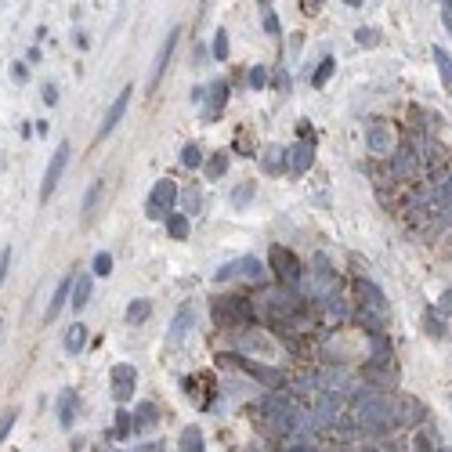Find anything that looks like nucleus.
<instances>
[{"label":"nucleus","instance_id":"obj_48","mask_svg":"<svg viewBox=\"0 0 452 452\" xmlns=\"http://www.w3.org/2000/svg\"><path fill=\"white\" fill-rule=\"evenodd\" d=\"M127 452H163V442H145V445H137V449H127Z\"/></svg>","mask_w":452,"mask_h":452},{"label":"nucleus","instance_id":"obj_21","mask_svg":"<svg viewBox=\"0 0 452 452\" xmlns=\"http://www.w3.org/2000/svg\"><path fill=\"white\" fill-rule=\"evenodd\" d=\"M87 300H91V275H77L72 279V297H69V304L72 308H87Z\"/></svg>","mask_w":452,"mask_h":452},{"label":"nucleus","instance_id":"obj_22","mask_svg":"<svg viewBox=\"0 0 452 452\" xmlns=\"http://www.w3.org/2000/svg\"><path fill=\"white\" fill-rule=\"evenodd\" d=\"M159 420V409L152 406V401H142V406L134 409V434L137 431H148V427H152Z\"/></svg>","mask_w":452,"mask_h":452},{"label":"nucleus","instance_id":"obj_49","mask_svg":"<svg viewBox=\"0 0 452 452\" xmlns=\"http://www.w3.org/2000/svg\"><path fill=\"white\" fill-rule=\"evenodd\" d=\"M44 102H47V105H55V102H58V87H55V83H47V87H44Z\"/></svg>","mask_w":452,"mask_h":452},{"label":"nucleus","instance_id":"obj_10","mask_svg":"<svg viewBox=\"0 0 452 452\" xmlns=\"http://www.w3.org/2000/svg\"><path fill=\"white\" fill-rule=\"evenodd\" d=\"M109 380H112V398H116L120 406H123V401H131V395H134L137 369H134V366H127V362H120V366H112Z\"/></svg>","mask_w":452,"mask_h":452},{"label":"nucleus","instance_id":"obj_32","mask_svg":"<svg viewBox=\"0 0 452 452\" xmlns=\"http://www.w3.org/2000/svg\"><path fill=\"white\" fill-rule=\"evenodd\" d=\"M181 163H185L188 170L203 167V148H199V145H185V148H181Z\"/></svg>","mask_w":452,"mask_h":452},{"label":"nucleus","instance_id":"obj_8","mask_svg":"<svg viewBox=\"0 0 452 452\" xmlns=\"http://www.w3.org/2000/svg\"><path fill=\"white\" fill-rule=\"evenodd\" d=\"M221 362H224V366H235V369H243L246 376H254V380L268 384V387H282V384H286V376H282L279 369H271V366H261V362H250V358H243V355H221Z\"/></svg>","mask_w":452,"mask_h":452},{"label":"nucleus","instance_id":"obj_20","mask_svg":"<svg viewBox=\"0 0 452 452\" xmlns=\"http://www.w3.org/2000/svg\"><path fill=\"white\" fill-rule=\"evenodd\" d=\"M77 406H80L77 391H62L58 395V423L62 427H72V412H77Z\"/></svg>","mask_w":452,"mask_h":452},{"label":"nucleus","instance_id":"obj_12","mask_svg":"<svg viewBox=\"0 0 452 452\" xmlns=\"http://www.w3.org/2000/svg\"><path fill=\"white\" fill-rule=\"evenodd\" d=\"M188 333H196V311H192V304H181L178 308V315H174V325H170V333H167V341H170V347H178Z\"/></svg>","mask_w":452,"mask_h":452},{"label":"nucleus","instance_id":"obj_4","mask_svg":"<svg viewBox=\"0 0 452 452\" xmlns=\"http://www.w3.org/2000/svg\"><path fill=\"white\" fill-rule=\"evenodd\" d=\"M232 279H246V282H261L265 279V268H261L257 257H239V261H228L213 271V282H232Z\"/></svg>","mask_w":452,"mask_h":452},{"label":"nucleus","instance_id":"obj_37","mask_svg":"<svg viewBox=\"0 0 452 452\" xmlns=\"http://www.w3.org/2000/svg\"><path fill=\"white\" fill-rule=\"evenodd\" d=\"M199 207H203V192H199V188H188L185 192V213H199Z\"/></svg>","mask_w":452,"mask_h":452},{"label":"nucleus","instance_id":"obj_50","mask_svg":"<svg viewBox=\"0 0 452 452\" xmlns=\"http://www.w3.org/2000/svg\"><path fill=\"white\" fill-rule=\"evenodd\" d=\"M427 333H431V336H442V333H445L442 325H438V319H434V315H427Z\"/></svg>","mask_w":452,"mask_h":452},{"label":"nucleus","instance_id":"obj_51","mask_svg":"<svg viewBox=\"0 0 452 452\" xmlns=\"http://www.w3.org/2000/svg\"><path fill=\"white\" fill-rule=\"evenodd\" d=\"M442 311H445V315H452V290L442 293Z\"/></svg>","mask_w":452,"mask_h":452},{"label":"nucleus","instance_id":"obj_54","mask_svg":"<svg viewBox=\"0 0 452 452\" xmlns=\"http://www.w3.org/2000/svg\"><path fill=\"white\" fill-rule=\"evenodd\" d=\"M286 452H311V449H308V445H290Z\"/></svg>","mask_w":452,"mask_h":452},{"label":"nucleus","instance_id":"obj_11","mask_svg":"<svg viewBox=\"0 0 452 452\" xmlns=\"http://www.w3.org/2000/svg\"><path fill=\"white\" fill-rule=\"evenodd\" d=\"M178 29H170L167 33V40H163V47H159V55H156V62H152V77H148V91H156L159 87V80H163V72H167V66H170V55H174V47H178Z\"/></svg>","mask_w":452,"mask_h":452},{"label":"nucleus","instance_id":"obj_33","mask_svg":"<svg viewBox=\"0 0 452 452\" xmlns=\"http://www.w3.org/2000/svg\"><path fill=\"white\" fill-rule=\"evenodd\" d=\"M224 170H228V156H224V152H217V156L207 163V178H210V181H217Z\"/></svg>","mask_w":452,"mask_h":452},{"label":"nucleus","instance_id":"obj_1","mask_svg":"<svg viewBox=\"0 0 452 452\" xmlns=\"http://www.w3.org/2000/svg\"><path fill=\"white\" fill-rule=\"evenodd\" d=\"M210 311H213V322H217L221 330H239V325L254 322V304H250V297H243V293L213 297Z\"/></svg>","mask_w":452,"mask_h":452},{"label":"nucleus","instance_id":"obj_14","mask_svg":"<svg viewBox=\"0 0 452 452\" xmlns=\"http://www.w3.org/2000/svg\"><path fill=\"white\" fill-rule=\"evenodd\" d=\"M366 148L376 156H387V152H395V134L384 127V123H373V127L366 131Z\"/></svg>","mask_w":452,"mask_h":452},{"label":"nucleus","instance_id":"obj_17","mask_svg":"<svg viewBox=\"0 0 452 452\" xmlns=\"http://www.w3.org/2000/svg\"><path fill=\"white\" fill-rule=\"evenodd\" d=\"M72 297V279H62L58 282V290H55V297H51V304H47V311H44V319L47 322H55L58 319V311L66 308V300Z\"/></svg>","mask_w":452,"mask_h":452},{"label":"nucleus","instance_id":"obj_29","mask_svg":"<svg viewBox=\"0 0 452 452\" xmlns=\"http://www.w3.org/2000/svg\"><path fill=\"white\" fill-rule=\"evenodd\" d=\"M434 62H438V72H442V83L452 87V55L445 47H434Z\"/></svg>","mask_w":452,"mask_h":452},{"label":"nucleus","instance_id":"obj_23","mask_svg":"<svg viewBox=\"0 0 452 452\" xmlns=\"http://www.w3.org/2000/svg\"><path fill=\"white\" fill-rule=\"evenodd\" d=\"M358 297H362V304H369V308H376V311H380V315H384V311H387V300H384V293H380V290H376V286H373V282H366V279H362V282H358Z\"/></svg>","mask_w":452,"mask_h":452},{"label":"nucleus","instance_id":"obj_13","mask_svg":"<svg viewBox=\"0 0 452 452\" xmlns=\"http://www.w3.org/2000/svg\"><path fill=\"white\" fill-rule=\"evenodd\" d=\"M131 94H134V87H123V91L116 94V102L109 105L105 120H102V127H98V137H105V134H112V131H116V123L123 120V112H127V102H131Z\"/></svg>","mask_w":452,"mask_h":452},{"label":"nucleus","instance_id":"obj_5","mask_svg":"<svg viewBox=\"0 0 452 452\" xmlns=\"http://www.w3.org/2000/svg\"><path fill=\"white\" fill-rule=\"evenodd\" d=\"M148 217H170L174 213V207H178V185H174L170 178H163V181H156L152 185V192H148Z\"/></svg>","mask_w":452,"mask_h":452},{"label":"nucleus","instance_id":"obj_9","mask_svg":"<svg viewBox=\"0 0 452 452\" xmlns=\"http://www.w3.org/2000/svg\"><path fill=\"white\" fill-rule=\"evenodd\" d=\"M69 142H62L58 148H55V156H51V163H47V170H44V185H40V203H47V199L55 196V188H58V181H62V170H66V163H69Z\"/></svg>","mask_w":452,"mask_h":452},{"label":"nucleus","instance_id":"obj_31","mask_svg":"<svg viewBox=\"0 0 452 452\" xmlns=\"http://www.w3.org/2000/svg\"><path fill=\"white\" fill-rule=\"evenodd\" d=\"M167 232L174 235V239H185V235H188V217H185V213H170V217H167Z\"/></svg>","mask_w":452,"mask_h":452},{"label":"nucleus","instance_id":"obj_44","mask_svg":"<svg viewBox=\"0 0 452 452\" xmlns=\"http://www.w3.org/2000/svg\"><path fill=\"white\" fill-rule=\"evenodd\" d=\"M355 40H358L362 47H376V29H358Z\"/></svg>","mask_w":452,"mask_h":452},{"label":"nucleus","instance_id":"obj_38","mask_svg":"<svg viewBox=\"0 0 452 452\" xmlns=\"http://www.w3.org/2000/svg\"><path fill=\"white\" fill-rule=\"evenodd\" d=\"M250 87H254V91H265V87H268V72H265V66H254V69H250Z\"/></svg>","mask_w":452,"mask_h":452},{"label":"nucleus","instance_id":"obj_2","mask_svg":"<svg viewBox=\"0 0 452 452\" xmlns=\"http://www.w3.org/2000/svg\"><path fill=\"white\" fill-rule=\"evenodd\" d=\"M265 420H268V427H271L275 434H290L293 427L304 423L300 409H297L286 395H271V398L265 401Z\"/></svg>","mask_w":452,"mask_h":452},{"label":"nucleus","instance_id":"obj_57","mask_svg":"<svg viewBox=\"0 0 452 452\" xmlns=\"http://www.w3.org/2000/svg\"><path fill=\"white\" fill-rule=\"evenodd\" d=\"M362 452H366V449H362Z\"/></svg>","mask_w":452,"mask_h":452},{"label":"nucleus","instance_id":"obj_46","mask_svg":"<svg viewBox=\"0 0 452 452\" xmlns=\"http://www.w3.org/2000/svg\"><path fill=\"white\" fill-rule=\"evenodd\" d=\"M11 77H15L18 83H26V80H29V69H26V66H22V62H18V66H11Z\"/></svg>","mask_w":452,"mask_h":452},{"label":"nucleus","instance_id":"obj_15","mask_svg":"<svg viewBox=\"0 0 452 452\" xmlns=\"http://www.w3.org/2000/svg\"><path fill=\"white\" fill-rule=\"evenodd\" d=\"M336 420H341V401H336V395H325L319 401V409H315V416H311V423H315V427H330Z\"/></svg>","mask_w":452,"mask_h":452},{"label":"nucleus","instance_id":"obj_19","mask_svg":"<svg viewBox=\"0 0 452 452\" xmlns=\"http://www.w3.org/2000/svg\"><path fill=\"white\" fill-rule=\"evenodd\" d=\"M261 163H265V170L268 174H279V170H286L290 167V152H286V148H265V156H261Z\"/></svg>","mask_w":452,"mask_h":452},{"label":"nucleus","instance_id":"obj_52","mask_svg":"<svg viewBox=\"0 0 452 452\" xmlns=\"http://www.w3.org/2000/svg\"><path fill=\"white\" fill-rule=\"evenodd\" d=\"M275 87H279V91L286 94V91H290V80H286V72H279V77H275Z\"/></svg>","mask_w":452,"mask_h":452},{"label":"nucleus","instance_id":"obj_30","mask_svg":"<svg viewBox=\"0 0 452 452\" xmlns=\"http://www.w3.org/2000/svg\"><path fill=\"white\" fill-rule=\"evenodd\" d=\"M116 438H131L134 434V412H127V409H120L116 412V431H112Z\"/></svg>","mask_w":452,"mask_h":452},{"label":"nucleus","instance_id":"obj_18","mask_svg":"<svg viewBox=\"0 0 452 452\" xmlns=\"http://www.w3.org/2000/svg\"><path fill=\"white\" fill-rule=\"evenodd\" d=\"M207 94H210V109H207V120H213L217 112L224 109V102H228V83L224 80H213L210 87H207Z\"/></svg>","mask_w":452,"mask_h":452},{"label":"nucleus","instance_id":"obj_36","mask_svg":"<svg viewBox=\"0 0 452 452\" xmlns=\"http://www.w3.org/2000/svg\"><path fill=\"white\" fill-rule=\"evenodd\" d=\"M261 22H265V29L279 36V15L271 11V4H261Z\"/></svg>","mask_w":452,"mask_h":452},{"label":"nucleus","instance_id":"obj_45","mask_svg":"<svg viewBox=\"0 0 452 452\" xmlns=\"http://www.w3.org/2000/svg\"><path fill=\"white\" fill-rule=\"evenodd\" d=\"M8 265H11V250L0 254V286H4V279H8Z\"/></svg>","mask_w":452,"mask_h":452},{"label":"nucleus","instance_id":"obj_55","mask_svg":"<svg viewBox=\"0 0 452 452\" xmlns=\"http://www.w3.org/2000/svg\"><path fill=\"white\" fill-rule=\"evenodd\" d=\"M0 330H4V322H0Z\"/></svg>","mask_w":452,"mask_h":452},{"label":"nucleus","instance_id":"obj_27","mask_svg":"<svg viewBox=\"0 0 452 452\" xmlns=\"http://www.w3.org/2000/svg\"><path fill=\"white\" fill-rule=\"evenodd\" d=\"M322 387H325L330 395H336L341 387H347V373H344V369H325V373H322Z\"/></svg>","mask_w":452,"mask_h":452},{"label":"nucleus","instance_id":"obj_26","mask_svg":"<svg viewBox=\"0 0 452 452\" xmlns=\"http://www.w3.org/2000/svg\"><path fill=\"white\" fill-rule=\"evenodd\" d=\"M148 315H152V304H148V300H131L127 304V322L131 325H142Z\"/></svg>","mask_w":452,"mask_h":452},{"label":"nucleus","instance_id":"obj_47","mask_svg":"<svg viewBox=\"0 0 452 452\" xmlns=\"http://www.w3.org/2000/svg\"><path fill=\"white\" fill-rule=\"evenodd\" d=\"M416 452H438V449L431 445V438H427V434H416Z\"/></svg>","mask_w":452,"mask_h":452},{"label":"nucleus","instance_id":"obj_41","mask_svg":"<svg viewBox=\"0 0 452 452\" xmlns=\"http://www.w3.org/2000/svg\"><path fill=\"white\" fill-rule=\"evenodd\" d=\"M15 420H18V412H15V409H8L4 416H0V442H4V438L11 434V427H15Z\"/></svg>","mask_w":452,"mask_h":452},{"label":"nucleus","instance_id":"obj_43","mask_svg":"<svg viewBox=\"0 0 452 452\" xmlns=\"http://www.w3.org/2000/svg\"><path fill=\"white\" fill-rule=\"evenodd\" d=\"M412 170V152L409 148H398V174H409Z\"/></svg>","mask_w":452,"mask_h":452},{"label":"nucleus","instance_id":"obj_56","mask_svg":"<svg viewBox=\"0 0 452 452\" xmlns=\"http://www.w3.org/2000/svg\"><path fill=\"white\" fill-rule=\"evenodd\" d=\"M438 452H445V449H438Z\"/></svg>","mask_w":452,"mask_h":452},{"label":"nucleus","instance_id":"obj_35","mask_svg":"<svg viewBox=\"0 0 452 452\" xmlns=\"http://www.w3.org/2000/svg\"><path fill=\"white\" fill-rule=\"evenodd\" d=\"M333 69H336V62H333V58H322L319 69H315V80H311V83H315V87H325V80L333 77Z\"/></svg>","mask_w":452,"mask_h":452},{"label":"nucleus","instance_id":"obj_25","mask_svg":"<svg viewBox=\"0 0 452 452\" xmlns=\"http://www.w3.org/2000/svg\"><path fill=\"white\" fill-rule=\"evenodd\" d=\"M87 347V325H69V333H66V351L69 355H80V351Z\"/></svg>","mask_w":452,"mask_h":452},{"label":"nucleus","instance_id":"obj_28","mask_svg":"<svg viewBox=\"0 0 452 452\" xmlns=\"http://www.w3.org/2000/svg\"><path fill=\"white\" fill-rule=\"evenodd\" d=\"M102 188H105V178H98V181L91 185V192L83 196V221L94 217V207H98V196H102Z\"/></svg>","mask_w":452,"mask_h":452},{"label":"nucleus","instance_id":"obj_53","mask_svg":"<svg viewBox=\"0 0 452 452\" xmlns=\"http://www.w3.org/2000/svg\"><path fill=\"white\" fill-rule=\"evenodd\" d=\"M203 98H207V87H196V91H192V102L203 105Z\"/></svg>","mask_w":452,"mask_h":452},{"label":"nucleus","instance_id":"obj_39","mask_svg":"<svg viewBox=\"0 0 452 452\" xmlns=\"http://www.w3.org/2000/svg\"><path fill=\"white\" fill-rule=\"evenodd\" d=\"M213 55H217L221 62L228 58V33H224V29H221V33H213Z\"/></svg>","mask_w":452,"mask_h":452},{"label":"nucleus","instance_id":"obj_34","mask_svg":"<svg viewBox=\"0 0 452 452\" xmlns=\"http://www.w3.org/2000/svg\"><path fill=\"white\" fill-rule=\"evenodd\" d=\"M254 192H257V185H254V181H243V185L232 192V203H235V207H246L250 199H254Z\"/></svg>","mask_w":452,"mask_h":452},{"label":"nucleus","instance_id":"obj_16","mask_svg":"<svg viewBox=\"0 0 452 452\" xmlns=\"http://www.w3.org/2000/svg\"><path fill=\"white\" fill-rule=\"evenodd\" d=\"M286 152H290V174H308L311 170V159H315V152H311V145H293V148H286Z\"/></svg>","mask_w":452,"mask_h":452},{"label":"nucleus","instance_id":"obj_3","mask_svg":"<svg viewBox=\"0 0 452 452\" xmlns=\"http://www.w3.org/2000/svg\"><path fill=\"white\" fill-rule=\"evenodd\" d=\"M336 286H341V279H336V271L330 268V261H325L322 254L311 261V268H308V275H304V293L308 297H333L336 293Z\"/></svg>","mask_w":452,"mask_h":452},{"label":"nucleus","instance_id":"obj_6","mask_svg":"<svg viewBox=\"0 0 452 452\" xmlns=\"http://www.w3.org/2000/svg\"><path fill=\"white\" fill-rule=\"evenodd\" d=\"M300 308H304V300H300L293 290L268 293V315H271V322H279V325H290L300 315Z\"/></svg>","mask_w":452,"mask_h":452},{"label":"nucleus","instance_id":"obj_40","mask_svg":"<svg viewBox=\"0 0 452 452\" xmlns=\"http://www.w3.org/2000/svg\"><path fill=\"white\" fill-rule=\"evenodd\" d=\"M322 304H325V311H330V315H336V319H344V315H347V308H344V300H341V297H336V293H333V297H325V300H322Z\"/></svg>","mask_w":452,"mask_h":452},{"label":"nucleus","instance_id":"obj_42","mask_svg":"<svg viewBox=\"0 0 452 452\" xmlns=\"http://www.w3.org/2000/svg\"><path fill=\"white\" fill-rule=\"evenodd\" d=\"M112 271V257L109 254H98L94 257V275H109Z\"/></svg>","mask_w":452,"mask_h":452},{"label":"nucleus","instance_id":"obj_7","mask_svg":"<svg viewBox=\"0 0 452 452\" xmlns=\"http://www.w3.org/2000/svg\"><path fill=\"white\" fill-rule=\"evenodd\" d=\"M271 271L279 275V282H286V286H297L304 279V265H300L297 254L286 246H271Z\"/></svg>","mask_w":452,"mask_h":452},{"label":"nucleus","instance_id":"obj_24","mask_svg":"<svg viewBox=\"0 0 452 452\" xmlns=\"http://www.w3.org/2000/svg\"><path fill=\"white\" fill-rule=\"evenodd\" d=\"M181 452H207V442H203V431L199 427H185L181 431V442H178Z\"/></svg>","mask_w":452,"mask_h":452}]
</instances>
